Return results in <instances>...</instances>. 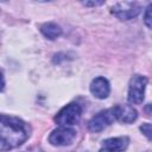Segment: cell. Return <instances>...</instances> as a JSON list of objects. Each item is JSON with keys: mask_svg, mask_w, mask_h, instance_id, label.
<instances>
[{"mask_svg": "<svg viewBox=\"0 0 152 152\" xmlns=\"http://www.w3.org/2000/svg\"><path fill=\"white\" fill-rule=\"evenodd\" d=\"M30 126L21 119L0 114V151L19 147L30 137Z\"/></svg>", "mask_w": 152, "mask_h": 152, "instance_id": "1", "label": "cell"}, {"mask_svg": "<svg viewBox=\"0 0 152 152\" xmlns=\"http://www.w3.org/2000/svg\"><path fill=\"white\" fill-rule=\"evenodd\" d=\"M82 116V107L78 103L71 102L64 106L55 116V121L63 127H71L81 120Z\"/></svg>", "mask_w": 152, "mask_h": 152, "instance_id": "2", "label": "cell"}, {"mask_svg": "<svg viewBox=\"0 0 152 152\" xmlns=\"http://www.w3.org/2000/svg\"><path fill=\"white\" fill-rule=\"evenodd\" d=\"M147 77L142 75H134L128 84V101L134 104H140L145 97V89L147 86Z\"/></svg>", "mask_w": 152, "mask_h": 152, "instance_id": "3", "label": "cell"}, {"mask_svg": "<svg viewBox=\"0 0 152 152\" xmlns=\"http://www.w3.org/2000/svg\"><path fill=\"white\" fill-rule=\"evenodd\" d=\"M112 14H114L118 19L127 21L133 18H135L140 12H141V6L138 2H132V1H124V2H118L115 4L112 10Z\"/></svg>", "mask_w": 152, "mask_h": 152, "instance_id": "4", "label": "cell"}, {"mask_svg": "<svg viewBox=\"0 0 152 152\" xmlns=\"http://www.w3.org/2000/svg\"><path fill=\"white\" fill-rule=\"evenodd\" d=\"M76 138V131L71 127H63L59 126L58 128L53 129L49 135V142L53 146H66L72 144Z\"/></svg>", "mask_w": 152, "mask_h": 152, "instance_id": "5", "label": "cell"}, {"mask_svg": "<svg viewBox=\"0 0 152 152\" xmlns=\"http://www.w3.org/2000/svg\"><path fill=\"white\" fill-rule=\"evenodd\" d=\"M115 121L114 114H113V109H106V110H101L100 113H97L96 115H94L89 122H88V129L90 132L97 133L103 131L106 127H108L109 125H112Z\"/></svg>", "mask_w": 152, "mask_h": 152, "instance_id": "6", "label": "cell"}, {"mask_svg": "<svg viewBox=\"0 0 152 152\" xmlns=\"http://www.w3.org/2000/svg\"><path fill=\"white\" fill-rule=\"evenodd\" d=\"M129 145V138L126 135L108 138L102 141L99 152H124Z\"/></svg>", "mask_w": 152, "mask_h": 152, "instance_id": "7", "label": "cell"}, {"mask_svg": "<svg viewBox=\"0 0 152 152\" xmlns=\"http://www.w3.org/2000/svg\"><path fill=\"white\" fill-rule=\"evenodd\" d=\"M115 120L124 122V124H131L137 120L138 112L135 108H133L131 104H116L112 108Z\"/></svg>", "mask_w": 152, "mask_h": 152, "instance_id": "8", "label": "cell"}, {"mask_svg": "<svg viewBox=\"0 0 152 152\" xmlns=\"http://www.w3.org/2000/svg\"><path fill=\"white\" fill-rule=\"evenodd\" d=\"M90 93L100 100H103L106 97H108L109 93H110V86L107 78L104 77H96L91 81L90 83Z\"/></svg>", "mask_w": 152, "mask_h": 152, "instance_id": "9", "label": "cell"}, {"mask_svg": "<svg viewBox=\"0 0 152 152\" xmlns=\"http://www.w3.org/2000/svg\"><path fill=\"white\" fill-rule=\"evenodd\" d=\"M40 32L43 33V36L50 40H53L56 38H58L62 34V28L59 27V25L55 24V23H45L40 26Z\"/></svg>", "mask_w": 152, "mask_h": 152, "instance_id": "10", "label": "cell"}, {"mask_svg": "<svg viewBox=\"0 0 152 152\" xmlns=\"http://www.w3.org/2000/svg\"><path fill=\"white\" fill-rule=\"evenodd\" d=\"M151 4H148V6L146 7V11H145V15H144V23L145 25L150 28L151 27Z\"/></svg>", "mask_w": 152, "mask_h": 152, "instance_id": "11", "label": "cell"}, {"mask_svg": "<svg viewBox=\"0 0 152 152\" xmlns=\"http://www.w3.org/2000/svg\"><path fill=\"white\" fill-rule=\"evenodd\" d=\"M140 131L146 135V138L148 140H151V124L150 122H145L140 126Z\"/></svg>", "mask_w": 152, "mask_h": 152, "instance_id": "12", "label": "cell"}, {"mask_svg": "<svg viewBox=\"0 0 152 152\" xmlns=\"http://www.w3.org/2000/svg\"><path fill=\"white\" fill-rule=\"evenodd\" d=\"M82 4L84 6H100V5L104 4V1H84Z\"/></svg>", "mask_w": 152, "mask_h": 152, "instance_id": "13", "label": "cell"}, {"mask_svg": "<svg viewBox=\"0 0 152 152\" xmlns=\"http://www.w3.org/2000/svg\"><path fill=\"white\" fill-rule=\"evenodd\" d=\"M5 87V80H4V74H2V70L0 69V91L4 89Z\"/></svg>", "mask_w": 152, "mask_h": 152, "instance_id": "14", "label": "cell"}]
</instances>
